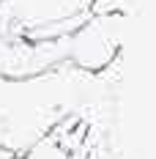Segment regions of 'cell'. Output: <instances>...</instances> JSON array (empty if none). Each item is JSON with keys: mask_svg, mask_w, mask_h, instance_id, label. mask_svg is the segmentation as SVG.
I'll list each match as a JSON object with an SVG mask.
<instances>
[{"mask_svg": "<svg viewBox=\"0 0 156 159\" xmlns=\"http://www.w3.org/2000/svg\"><path fill=\"white\" fill-rule=\"evenodd\" d=\"M118 63L121 58L101 71L60 63L19 80L0 74V148L25 154L69 118L99 115L115 93Z\"/></svg>", "mask_w": 156, "mask_h": 159, "instance_id": "cell-1", "label": "cell"}, {"mask_svg": "<svg viewBox=\"0 0 156 159\" xmlns=\"http://www.w3.org/2000/svg\"><path fill=\"white\" fill-rule=\"evenodd\" d=\"M99 0H0V39H58L96 16Z\"/></svg>", "mask_w": 156, "mask_h": 159, "instance_id": "cell-2", "label": "cell"}, {"mask_svg": "<svg viewBox=\"0 0 156 159\" xmlns=\"http://www.w3.org/2000/svg\"><path fill=\"white\" fill-rule=\"evenodd\" d=\"M79 118H69L66 124L55 129L52 134H47L44 140L33 145L30 151L25 154H11V151H3L0 148V159H71V129Z\"/></svg>", "mask_w": 156, "mask_h": 159, "instance_id": "cell-3", "label": "cell"}]
</instances>
